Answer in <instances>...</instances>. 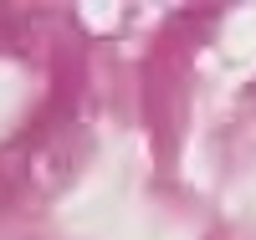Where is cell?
I'll return each mask as SVG.
<instances>
[]
</instances>
